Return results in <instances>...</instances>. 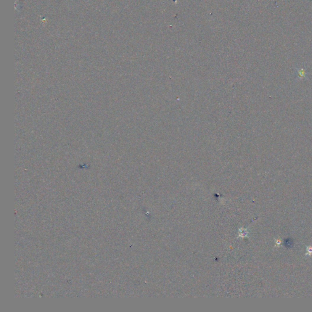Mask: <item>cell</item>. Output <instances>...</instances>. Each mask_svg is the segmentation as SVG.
I'll return each mask as SVG.
<instances>
[{
	"label": "cell",
	"mask_w": 312,
	"mask_h": 312,
	"mask_svg": "<svg viewBox=\"0 0 312 312\" xmlns=\"http://www.w3.org/2000/svg\"><path fill=\"white\" fill-rule=\"evenodd\" d=\"M306 256H311L312 255V246H308L306 247Z\"/></svg>",
	"instance_id": "1"
},
{
	"label": "cell",
	"mask_w": 312,
	"mask_h": 312,
	"mask_svg": "<svg viewBox=\"0 0 312 312\" xmlns=\"http://www.w3.org/2000/svg\"><path fill=\"white\" fill-rule=\"evenodd\" d=\"M281 243H282V241L281 240H280V239H275L274 240V244H275L274 246L276 247H280V246L281 245Z\"/></svg>",
	"instance_id": "2"
}]
</instances>
